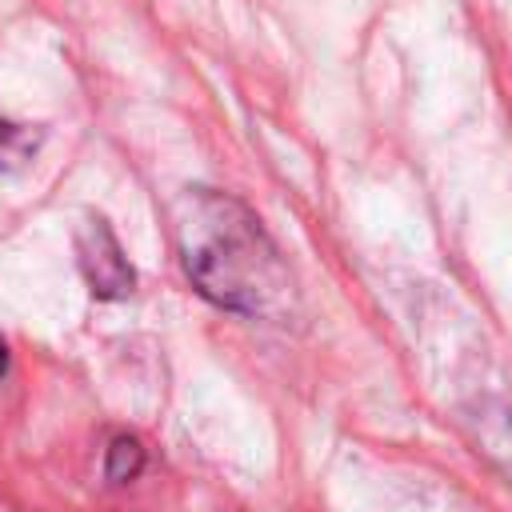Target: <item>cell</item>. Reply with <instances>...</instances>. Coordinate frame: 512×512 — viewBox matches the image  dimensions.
Here are the masks:
<instances>
[{"instance_id": "7a4b0ae2", "label": "cell", "mask_w": 512, "mask_h": 512, "mask_svg": "<svg viewBox=\"0 0 512 512\" xmlns=\"http://www.w3.org/2000/svg\"><path fill=\"white\" fill-rule=\"evenodd\" d=\"M76 260H80V272L92 288V296L100 300H116V296H128L132 292V264L124 256V248L116 244L112 228L96 216L80 228L76 236Z\"/></svg>"}, {"instance_id": "6da1fadb", "label": "cell", "mask_w": 512, "mask_h": 512, "mask_svg": "<svg viewBox=\"0 0 512 512\" xmlns=\"http://www.w3.org/2000/svg\"><path fill=\"white\" fill-rule=\"evenodd\" d=\"M172 236L196 292L240 316H276L292 296L288 264L248 204L212 188L172 200Z\"/></svg>"}, {"instance_id": "277c9868", "label": "cell", "mask_w": 512, "mask_h": 512, "mask_svg": "<svg viewBox=\"0 0 512 512\" xmlns=\"http://www.w3.org/2000/svg\"><path fill=\"white\" fill-rule=\"evenodd\" d=\"M32 152V132L0 120V164H20Z\"/></svg>"}, {"instance_id": "5b68a950", "label": "cell", "mask_w": 512, "mask_h": 512, "mask_svg": "<svg viewBox=\"0 0 512 512\" xmlns=\"http://www.w3.org/2000/svg\"><path fill=\"white\" fill-rule=\"evenodd\" d=\"M4 368H8V348H4V340H0V376H4Z\"/></svg>"}, {"instance_id": "3957f363", "label": "cell", "mask_w": 512, "mask_h": 512, "mask_svg": "<svg viewBox=\"0 0 512 512\" xmlns=\"http://www.w3.org/2000/svg\"><path fill=\"white\" fill-rule=\"evenodd\" d=\"M140 468H144V448H140V440H136V436H116V440L108 444V456H104L108 480H116V484L136 480Z\"/></svg>"}]
</instances>
